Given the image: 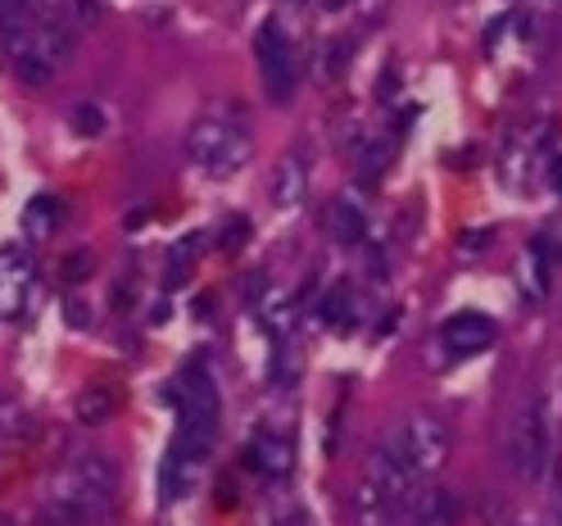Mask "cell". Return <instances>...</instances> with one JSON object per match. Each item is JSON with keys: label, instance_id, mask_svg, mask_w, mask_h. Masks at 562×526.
<instances>
[{"label": "cell", "instance_id": "6da1fadb", "mask_svg": "<svg viewBox=\"0 0 562 526\" xmlns=\"http://www.w3.org/2000/svg\"><path fill=\"white\" fill-rule=\"evenodd\" d=\"M119 495V468L104 454H78L46 481L42 526H87L100 513H110Z\"/></svg>", "mask_w": 562, "mask_h": 526}, {"label": "cell", "instance_id": "7a4b0ae2", "mask_svg": "<svg viewBox=\"0 0 562 526\" xmlns=\"http://www.w3.org/2000/svg\"><path fill=\"white\" fill-rule=\"evenodd\" d=\"M0 55L10 74L27 87H46L59 68L74 59V23L42 19V14H10L0 19Z\"/></svg>", "mask_w": 562, "mask_h": 526}, {"label": "cell", "instance_id": "3957f363", "mask_svg": "<svg viewBox=\"0 0 562 526\" xmlns=\"http://www.w3.org/2000/svg\"><path fill=\"white\" fill-rule=\"evenodd\" d=\"M250 123L236 110H209L191 132H187V155L204 178H236V172L250 164Z\"/></svg>", "mask_w": 562, "mask_h": 526}, {"label": "cell", "instance_id": "277c9868", "mask_svg": "<svg viewBox=\"0 0 562 526\" xmlns=\"http://www.w3.org/2000/svg\"><path fill=\"white\" fill-rule=\"evenodd\" d=\"M168 400H172V409H178V440L172 445L209 454L214 432H218V385H214V377H209V368L187 363L178 372V381H172Z\"/></svg>", "mask_w": 562, "mask_h": 526}, {"label": "cell", "instance_id": "5b68a950", "mask_svg": "<svg viewBox=\"0 0 562 526\" xmlns=\"http://www.w3.org/2000/svg\"><path fill=\"white\" fill-rule=\"evenodd\" d=\"M504 454H508V468L521 477V481H536L544 477L549 459H553V423H549V409L544 400H526L513 423H508V436H504Z\"/></svg>", "mask_w": 562, "mask_h": 526}, {"label": "cell", "instance_id": "8992f818", "mask_svg": "<svg viewBox=\"0 0 562 526\" xmlns=\"http://www.w3.org/2000/svg\"><path fill=\"white\" fill-rule=\"evenodd\" d=\"M391 436H395V445H400V454H404V463L417 472V481L445 472L453 440H449V427L440 423V417L413 413V417H404V423H400Z\"/></svg>", "mask_w": 562, "mask_h": 526}, {"label": "cell", "instance_id": "52a82bcc", "mask_svg": "<svg viewBox=\"0 0 562 526\" xmlns=\"http://www.w3.org/2000/svg\"><path fill=\"white\" fill-rule=\"evenodd\" d=\"M363 481H368V485H376L381 495L400 508V517L408 513V504L417 500V490H422L417 472L404 463V454H400V445H395V436H391V432H381V436H376V445L368 449V477H363Z\"/></svg>", "mask_w": 562, "mask_h": 526}, {"label": "cell", "instance_id": "ba28073f", "mask_svg": "<svg viewBox=\"0 0 562 526\" xmlns=\"http://www.w3.org/2000/svg\"><path fill=\"white\" fill-rule=\"evenodd\" d=\"M255 59H259V78H263V91L272 104H286L295 100V51H291V37L281 32V23H263L255 32Z\"/></svg>", "mask_w": 562, "mask_h": 526}, {"label": "cell", "instance_id": "9c48e42d", "mask_svg": "<svg viewBox=\"0 0 562 526\" xmlns=\"http://www.w3.org/2000/svg\"><path fill=\"white\" fill-rule=\"evenodd\" d=\"M37 291V268L19 250V245H0V318H23Z\"/></svg>", "mask_w": 562, "mask_h": 526}, {"label": "cell", "instance_id": "30bf717a", "mask_svg": "<svg viewBox=\"0 0 562 526\" xmlns=\"http://www.w3.org/2000/svg\"><path fill=\"white\" fill-rule=\"evenodd\" d=\"M495 336H499V327L476 309L453 313V318L440 327V340H445V349H453V355H481V349L495 345Z\"/></svg>", "mask_w": 562, "mask_h": 526}, {"label": "cell", "instance_id": "8fae6325", "mask_svg": "<svg viewBox=\"0 0 562 526\" xmlns=\"http://www.w3.org/2000/svg\"><path fill=\"white\" fill-rule=\"evenodd\" d=\"M268 191H272V209H281V214H291V209L304 204V191H308V150L304 146H295L277 164Z\"/></svg>", "mask_w": 562, "mask_h": 526}, {"label": "cell", "instance_id": "7c38bea8", "mask_svg": "<svg viewBox=\"0 0 562 526\" xmlns=\"http://www.w3.org/2000/svg\"><path fill=\"white\" fill-rule=\"evenodd\" d=\"M400 522L404 526H453L459 522V504H453L449 490H417V500L408 504Z\"/></svg>", "mask_w": 562, "mask_h": 526}, {"label": "cell", "instance_id": "4fadbf2b", "mask_svg": "<svg viewBox=\"0 0 562 526\" xmlns=\"http://www.w3.org/2000/svg\"><path fill=\"white\" fill-rule=\"evenodd\" d=\"M74 413H78V423H87V427L110 423V417L119 413V391L110 381H91V385H82V391H78Z\"/></svg>", "mask_w": 562, "mask_h": 526}, {"label": "cell", "instance_id": "5bb4252c", "mask_svg": "<svg viewBox=\"0 0 562 526\" xmlns=\"http://www.w3.org/2000/svg\"><path fill=\"white\" fill-rule=\"evenodd\" d=\"M291 440L281 432H259L255 445H250V463L263 472V477H286L291 472Z\"/></svg>", "mask_w": 562, "mask_h": 526}, {"label": "cell", "instance_id": "9a60e30c", "mask_svg": "<svg viewBox=\"0 0 562 526\" xmlns=\"http://www.w3.org/2000/svg\"><path fill=\"white\" fill-rule=\"evenodd\" d=\"M327 232H331L340 245H359V240L368 236V214H363V209L349 200V195H340V200H331V209H327Z\"/></svg>", "mask_w": 562, "mask_h": 526}, {"label": "cell", "instance_id": "2e32d148", "mask_svg": "<svg viewBox=\"0 0 562 526\" xmlns=\"http://www.w3.org/2000/svg\"><path fill=\"white\" fill-rule=\"evenodd\" d=\"M55 227H59V204H55L50 195H37V200L23 209V232H27V240H50Z\"/></svg>", "mask_w": 562, "mask_h": 526}, {"label": "cell", "instance_id": "e0dca14e", "mask_svg": "<svg viewBox=\"0 0 562 526\" xmlns=\"http://www.w3.org/2000/svg\"><path fill=\"white\" fill-rule=\"evenodd\" d=\"M74 127L82 132V136H100L104 132V110H100V104H78V110H74Z\"/></svg>", "mask_w": 562, "mask_h": 526}, {"label": "cell", "instance_id": "ac0fdd59", "mask_svg": "<svg viewBox=\"0 0 562 526\" xmlns=\"http://www.w3.org/2000/svg\"><path fill=\"white\" fill-rule=\"evenodd\" d=\"M376 5H381V0H318L323 14H345V10H363V14H368V10H376Z\"/></svg>", "mask_w": 562, "mask_h": 526}, {"label": "cell", "instance_id": "d6986e66", "mask_svg": "<svg viewBox=\"0 0 562 526\" xmlns=\"http://www.w3.org/2000/svg\"><path fill=\"white\" fill-rule=\"evenodd\" d=\"M345 42H336L331 51H327V64H323V78H340V68H345Z\"/></svg>", "mask_w": 562, "mask_h": 526}, {"label": "cell", "instance_id": "ffe728a7", "mask_svg": "<svg viewBox=\"0 0 562 526\" xmlns=\"http://www.w3.org/2000/svg\"><path fill=\"white\" fill-rule=\"evenodd\" d=\"M27 10V0H0V19H10V14H23Z\"/></svg>", "mask_w": 562, "mask_h": 526}, {"label": "cell", "instance_id": "44dd1931", "mask_svg": "<svg viewBox=\"0 0 562 526\" xmlns=\"http://www.w3.org/2000/svg\"><path fill=\"white\" fill-rule=\"evenodd\" d=\"M553 191H558V195H562V159H558V164H553Z\"/></svg>", "mask_w": 562, "mask_h": 526}, {"label": "cell", "instance_id": "7402d4cb", "mask_svg": "<svg viewBox=\"0 0 562 526\" xmlns=\"http://www.w3.org/2000/svg\"><path fill=\"white\" fill-rule=\"evenodd\" d=\"M558 526H562V485H558Z\"/></svg>", "mask_w": 562, "mask_h": 526}, {"label": "cell", "instance_id": "603a6c76", "mask_svg": "<svg viewBox=\"0 0 562 526\" xmlns=\"http://www.w3.org/2000/svg\"><path fill=\"white\" fill-rule=\"evenodd\" d=\"M508 526H531V522H521V517H517V522H508Z\"/></svg>", "mask_w": 562, "mask_h": 526}]
</instances>
